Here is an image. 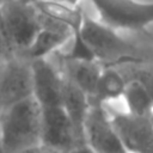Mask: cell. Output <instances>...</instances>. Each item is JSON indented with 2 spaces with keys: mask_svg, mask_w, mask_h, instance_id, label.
I'll use <instances>...</instances> for the list:
<instances>
[{
  "mask_svg": "<svg viewBox=\"0 0 153 153\" xmlns=\"http://www.w3.org/2000/svg\"><path fill=\"white\" fill-rule=\"evenodd\" d=\"M99 22L118 30H143L153 24V1L91 0Z\"/></svg>",
  "mask_w": 153,
  "mask_h": 153,
  "instance_id": "277c9868",
  "label": "cell"
},
{
  "mask_svg": "<svg viewBox=\"0 0 153 153\" xmlns=\"http://www.w3.org/2000/svg\"><path fill=\"white\" fill-rule=\"evenodd\" d=\"M61 99L65 112L72 124L79 145H84V123L90 109L88 97L68 78L62 74Z\"/></svg>",
  "mask_w": 153,
  "mask_h": 153,
  "instance_id": "9c48e42d",
  "label": "cell"
},
{
  "mask_svg": "<svg viewBox=\"0 0 153 153\" xmlns=\"http://www.w3.org/2000/svg\"><path fill=\"white\" fill-rule=\"evenodd\" d=\"M32 1L0 0V17L16 56L30 47L42 26L41 14Z\"/></svg>",
  "mask_w": 153,
  "mask_h": 153,
  "instance_id": "3957f363",
  "label": "cell"
},
{
  "mask_svg": "<svg viewBox=\"0 0 153 153\" xmlns=\"http://www.w3.org/2000/svg\"><path fill=\"white\" fill-rule=\"evenodd\" d=\"M41 18L42 26L39 31L30 47L20 55V57L27 61L50 57L71 42L73 37L72 30L65 24L48 19L43 16H41Z\"/></svg>",
  "mask_w": 153,
  "mask_h": 153,
  "instance_id": "ba28073f",
  "label": "cell"
},
{
  "mask_svg": "<svg viewBox=\"0 0 153 153\" xmlns=\"http://www.w3.org/2000/svg\"><path fill=\"white\" fill-rule=\"evenodd\" d=\"M126 84L127 81L124 76L115 67L103 68L90 103L104 105L105 102L118 99L122 97Z\"/></svg>",
  "mask_w": 153,
  "mask_h": 153,
  "instance_id": "8fae6325",
  "label": "cell"
},
{
  "mask_svg": "<svg viewBox=\"0 0 153 153\" xmlns=\"http://www.w3.org/2000/svg\"><path fill=\"white\" fill-rule=\"evenodd\" d=\"M61 73L75 84L91 99L98 78L102 73V65L97 61H78L62 59Z\"/></svg>",
  "mask_w": 153,
  "mask_h": 153,
  "instance_id": "30bf717a",
  "label": "cell"
},
{
  "mask_svg": "<svg viewBox=\"0 0 153 153\" xmlns=\"http://www.w3.org/2000/svg\"><path fill=\"white\" fill-rule=\"evenodd\" d=\"M32 96L30 61L13 56L0 66V110Z\"/></svg>",
  "mask_w": 153,
  "mask_h": 153,
  "instance_id": "8992f818",
  "label": "cell"
},
{
  "mask_svg": "<svg viewBox=\"0 0 153 153\" xmlns=\"http://www.w3.org/2000/svg\"><path fill=\"white\" fill-rule=\"evenodd\" d=\"M151 122L153 123V115H152V117H151Z\"/></svg>",
  "mask_w": 153,
  "mask_h": 153,
  "instance_id": "2e32d148",
  "label": "cell"
},
{
  "mask_svg": "<svg viewBox=\"0 0 153 153\" xmlns=\"http://www.w3.org/2000/svg\"><path fill=\"white\" fill-rule=\"evenodd\" d=\"M84 143L93 153H128L103 104L90 105L84 123Z\"/></svg>",
  "mask_w": 153,
  "mask_h": 153,
  "instance_id": "5b68a950",
  "label": "cell"
},
{
  "mask_svg": "<svg viewBox=\"0 0 153 153\" xmlns=\"http://www.w3.org/2000/svg\"><path fill=\"white\" fill-rule=\"evenodd\" d=\"M69 153H93L85 143L84 145H79V146H76L73 151H71Z\"/></svg>",
  "mask_w": 153,
  "mask_h": 153,
  "instance_id": "9a60e30c",
  "label": "cell"
},
{
  "mask_svg": "<svg viewBox=\"0 0 153 153\" xmlns=\"http://www.w3.org/2000/svg\"><path fill=\"white\" fill-rule=\"evenodd\" d=\"M81 38L94 60L106 67H115L122 63H137L141 57L135 48L122 38L116 30L84 13Z\"/></svg>",
  "mask_w": 153,
  "mask_h": 153,
  "instance_id": "7a4b0ae2",
  "label": "cell"
},
{
  "mask_svg": "<svg viewBox=\"0 0 153 153\" xmlns=\"http://www.w3.org/2000/svg\"><path fill=\"white\" fill-rule=\"evenodd\" d=\"M0 153H1V152H0Z\"/></svg>",
  "mask_w": 153,
  "mask_h": 153,
  "instance_id": "e0dca14e",
  "label": "cell"
},
{
  "mask_svg": "<svg viewBox=\"0 0 153 153\" xmlns=\"http://www.w3.org/2000/svg\"><path fill=\"white\" fill-rule=\"evenodd\" d=\"M136 79L142 82V85L146 87L147 92L153 99V73L149 72H141L136 75Z\"/></svg>",
  "mask_w": 153,
  "mask_h": 153,
  "instance_id": "4fadbf2b",
  "label": "cell"
},
{
  "mask_svg": "<svg viewBox=\"0 0 153 153\" xmlns=\"http://www.w3.org/2000/svg\"><path fill=\"white\" fill-rule=\"evenodd\" d=\"M22 153H62V152L56 151V149H54V148H50V147H48V146H44V145L39 143V145H36V146H33V147H31V148L25 149V151L22 152Z\"/></svg>",
  "mask_w": 153,
  "mask_h": 153,
  "instance_id": "5bb4252c",
  "label": "cell"
},
{
  "mask_svg": "<svg viewBox=\"0 0 153 153\" xmlns=\"http://www.w3.org/2000/svg\"><path fill=\"white\" fill-rule=\"evenodd\" d=\"M41 109L33 96L0 110V152L22 153L41 143Z\"/></svg>",
  "mask_w": 153,
  "mask_h": 153,
  "instance_id": "6da1fadb",
  "label": "cell"
},
{
  "mask_svg": "<svg viewBox=\"0 0 153 153\" xmlns=\"http://www.w3.org/2000/svg\"><path fill=\"white\" fill-rule=\"evenodd\" d=\"M122 98L127 105V114L141 118L152 117L153 99L142 82L136 78L127 81Z\"/></svg>",
  "mask_w": 153,
  "mask_h": 153,
  "instance_id": "7c38bea8",
  "label": "cell"
},
{
  "mask_svg": "<svg viewBox=\"0 0 153 153\" xmlns=\"http://www.w3.org/2000/svg\"><path fill=\"white\" fill-rule=\"evenodd\" d=\"M111 122L128 153H153V123L151 118L124 112L110 115Z\"/></svg>",
  "mask_w": 153,
  "mask_h": 153,
  "instance_id": "52a82bcc",
  "label": "cell"
}]
</instances>
